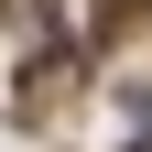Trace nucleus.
I'll return each mask as SVG.
<instances>
[{"mask_svg":"<svg viewBox=\"0 0 152 152\" xmlns=\"http://www.w3.org/2000/svg\"><path fill=\"white\" fill-rule=\"evenodd\" d=\"M130 141L152 152V87H141V98H130Z\"/></svg>","mask_w":152,"mask_h":152,"instance_id":"obj_1","label":"nucleus"},{"mask_svg":"<svg viewBox=\"0 0 152 152\" xmlns=\"http://www.w3.org/2000/svg\"><path fill=\"white\" fill-rule=\"evenodd\" d=\"M109 11H120V0H109Z\"/></svg>","mask_w":152,"mask_h":152,"instance_id":"obj_2","label":"nucleus"}]
</instances>
